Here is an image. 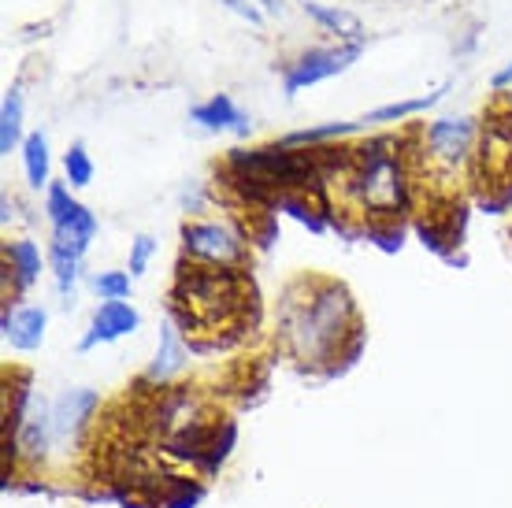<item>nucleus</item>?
<instances>
[{"label": "nucleus", "mask_w": 512, "mask_h": 508, "mask_svg": "<svg viewBox=\"0 0 512 508\" xmlns=\"http://www.w3.org/2000/svg\"><path fill=\"white\" fill-rule=\"evenodd\" d=\"M186 364V345L179 342V331L164 323L160 327V349H156V364L149 368V379H171L175 371Z\"/></svg>", "instance_id": "ddd939ff"}, {"label": "nucleus", "mask_w": 512, "mask_h": 508, "mask_svg": "<svg viewBox=\"0 0 512 508\" xmlns=\"http://www.w3.org/2000/svg\"><path fill=\"white\" fill-rule=\"evenodd\" d=\"M231 12H238L242 19H249L253 26H260L264 23V15H260V8H256V0H223Z\"/></svg>", "instance_id": "4be33fe9"}, {"label": "nucleus", "mask_w": 512, "mask_h": 508, "mask_svg": "<svg viewBox=\"0 0 512 508\" xmlns=\"http://www.w3.org/2000/svg\"><path fill=\"white\" fill-rule=\"evenodd\" d=\"M138 323H141L138 312H134L127 301H104V305L93 312L90 334L82 338V349H93L97 342H116V338L134 331Z\"/></svg>", "instance_id": "0eeeda50"}, {"label": "nucleus", "mask_w": 512, "mask_h": 508, "mask_svg": "<svg viewBox=\"0 0 512 508\" xmlns=\"http://www.w3.org/2000/svg\"><path fill=\"white\" fill-rule=\"evenodd\" d=\"M360 127H364V123H327V127L290 134L286 145H312V141H323V138H342V134H353V130H360Z\"/></svg>", "instance_id": "6ab92c4d"}, {"label": "nucleus", "mask_w": 512, "mask_h": 508, "mask_svg": "<svg viewBox=\"0 0 512 508\" xmlns=\"http://www.w3.org/2000/svg\"><path fill=\"white\" fill-rule=\"evenodd\" d=\"M193 123H201L208 130H234V134H249V115L238 112L227 93H216L212 101L193 108Z\"/></svg>", "instance_id": "1a4fd4ad"}, {"label": "nucleus", "mask_w": 512, "mask_h": 508, "mask_svg": "<svg viewBox=\"0 0 512 508\" xmlns=\"http://www.w3.org/2000/svg\"><path fill=\"white\" fill-rule=\"evenodd\" d=\"M8 260H12V271H19V282H34L41 271V253L34 242H15L8 245Z\"/></svg>", "instance_id": "f3484780"}, {"label": "nucleus", "mask_w": 512, "mask_h": 508, "mask_svg": "<svg viewBox=\"0 0 512 508\" xmlns=\"http://www.w3.org/2000/svg\"><path fill=\"white\" fill-rule=\"evenodd\" d=\"M97 290H101L104 301H123V297L130 293V275H123V271L97 275Z\"/></svg>", "instance_id": "aec40b11"}, {"label": "nucleus", "mask_w": 512, "mask_h": 508, "mask_svg": "<svg viewBox=\"0 0 512 508\" xmlns=\"http://www.w3.org/2000/svg\"><path fill=\"white\" fill-rule=\"evenodd\" d=\"M153 253H156V242L149 238V234L134 238V249H130V275H141V271L149 267V256Z\"/></svg>", "instance_id": "412c9836"}, {"label": "nucleus", "mask_w": 512, "mask_h": 508, "mask_svg": "<svg viewBox=\"0 0 512 508\" xmlns=\"http://www.w3.org/2000/svg\"><path fill=\"white\" fill-rule=\"evenodd\" d=\"M23 167H26V182L41 190V186H52L49 182V141L45 134H30L23 141Z\"/></svg>", "instance_id": "2eb2a0df"}, {"label": "nucleus", "mask_w": 512, "mask_h": 508, "mask_svg": "<svg viewBox=\"0 0 512 508\" xmlns=\"http://www.w3.org/2000/svg\"><path fill=\"white\" fill-rule=\"evenodd\" d=\"M349 319V301L342 290H323L312 301L286 308V334L301 356H323L338 338Z\"/></svg>", "instance_id": "f257e3e1"}, {"label": "nucleus", "mask_w": 512, "mask_h": 508, "mask_svg": "<svg viewBox=\"0 0 512 508\" xmlns=\"http://www.w3.org/2000/svg\"><path fill=\"white\" fill-rule=\"evenodd\" d=\"M305 15L312 23H320L323 30H331L346 41H364V30H360V19L353 12H342V8H327L320 0H305Z\"/></svg>", "instance_id": "9b49d317"}, {"label": "nucleus", "mask_w": 512, "mask_h": 508, "mask_svg": "<svg viewBox=\"0 0 512 508\" xmlns=\"http://www.w3.org/2000/svg\"><path fill=\"white\" fill-rule=\"evenodd\" d=\"M49 412H45V401L38 394L26 397V408H23V449L26 453H45V445H49Z\"/></svg>", "instance_id": "f8f14e48"}, {"label": "nucleus", "mask_w": 512, "mask_h": 508, "mask_svg": "<svg viewBox=\"0 0 512 508\" xmlns=\"http://www.w3.org/2000/svg\"><path fill=\"white\" fill-rule=\"evenodd\" d=\"M4 338L15 349H38L45 338V312L41 308H19L4 316Z\"/></svg>", "instance_id": "9d476101"}, {"label": "nucleus", "mask_w": 512, "mask_h": 508, "mask_svg": "<svg viewBox=\"0 0 512 508\" xmlns=\"http://www.w3.org/2000/svg\"><path fill=\"white\" fill-rule=\"evenodd\" d=\"M64 167H67V182H71V186H90L93 182V160L82 141H75V145L67 149Z\"/></svg>", "instance_id": "a211bd4d"}, {"label": "nucleus", "mask_w": 512, "mask_h": 508, "mask_svg": "<svg viewBox=\"0 0 512 508\" xmlns=\"http://www.w3.org/2000/svg\"><path fill=\"white\" fill-rule=\"evenodd\" d=\"M386 141H375V145H364L357 149V197L372 212H394L397 204L405 201V182H401V171H397V160L390 153H383Z\"/></svg>", "instance_id": "f03ea898"}, {"label": "nucleus", "mask_w": 512, "mask_h": 508, "mask_svg": "<svg viewBox=\"0 0 512 508\" xmlns=\"http://www.w3.org/2000/svg\"><path fill=\"white\" fill-rule=\"evenodd\" d=\"M512 82V60H509V67H505V71H498V75H494V86L498 89H505Z\"/></svg>", "instance_id": "5701e85b"}, {"label": "nucleus", "mask_w": 512, "mask_h": 508, "mask_svg": "<svg viewBox=\"0 0 512 508\" xmlns=\"http://www.w3.org/2000/svg\"><path fill=\"white\" fill-rule=\"evenodd\" d=\"M446 89H438V93H427V97H416V101H397V104H386V108H375V112H368V119L364 123H394V119H405V115L412 112H423V108H431V104L442 97Z\"/></svg>", "instance_id": "dca6fc26"}, {"label": "nucleus", "mask_w": 512, "mask_h": 508, "mask_svg": "<svg viewBox=\"0 0 512 508\" xmlns=\"http://www.w3.org/2000/svg\"><path fill=\"white\" fill-rule=\"evenodd\" d=\"M49 219H52V249H56V253H71L82 260V253L90 249L93 234H97V219H93V212H86V208L67 193V186L52 182L49 186Z\"/></svg>", "instance_id": "7ed1b4c3"}, {"label": "nucleus", "mask_w": 512, "mask_h": 508, "mask_svg": "<svg viewBox=\"0 0 512 508\" xmlns=\"http://www.w3.org/2000/svg\"><path fill=\"white\" fill-rule=\"evenodd\" d=\"M19 134H23V93L8 89L4 104H0V153H12L19 145Z\"/></svg>", "instance_id": "4468645a"}, {"label": "nucleus", "mask_w": 512, "mask_h": 508, "mask_svg": "<svg viewBox=\"0 0 512 508\" xmlns=\"http://www.w3.org/2000/svg\"><path fill=\"white\" fill-rule=\"evenodd\" d=\"M93 408H97V394L93 390H71V394L60 397L56 408H52V434H56V442H67Z\"/></svg>", "instance_id": "6e6552de"}, {"label": "nucleus", "mask_w": 512, "mask_h": 508, "mask_svg": "<svg viewBox=\"0 0 512 508\" xmlns=\"http://www.w3.org/2000/svg\"><path fill=\"white\" fill-rule=\"evenodd\" d=\"M472 138L475 123L468 115H461V119H438L427 130V149H431V156L442 167H457L468 156V149H472Z\"/></svg>", "instance_id": "423d86ee"}, {"label": "nucleus", "mask_w": 512, "mask_h": 508, "mask_svg": "<svg viewBox=\"0 0 512 508\" xmlns=\"http://www.w3.org/2000/svg\"><path fill=\"white\" fill-rule=\"evenodd\" d=\"M182 245H186L190 256L208 260V264H216V267L234 264V260H242V253H245L242 238H238L231 227H219V223H186Z\"/></svg>", "instance_id": "39448f33"}, {"label": "nucleus", "mask_w": 512, "mask_h": 508, "mask_svg": "<svg viewBox=\"0 0 512 508\" xmlns=\"http://www.w3.org/2000/svg\"><path fill=\"white\" fill-rule=\"evenodd\" d=\"M360 52H364V41H349V45H338V49L305 52V56H297L294 64L286 67L282 86H286V93L294 97V93H301L305 86H316V82H323V78L342 75L349 64H357Z\"/></svg>", "instance_id": "20e7f679"}]
</instances>
